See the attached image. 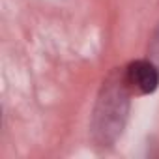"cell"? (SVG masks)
Instances as JSON below:
<instances>
[{"label":"cell","instance_id":"6da1fadb","mask_svg":"<svg viewBox=\"0 0 159 159\" xmlns=\"http://www.w3.org/2000/svg\"><path fill=\"white\" fill-rule=\"evenodd\" d=\"M129 111V94L125 77L107 81L94 112V139L101 146L112 144L122 135Z\"/></svg>","mask_w":159,"mask_h":159},{"label":"cell","instance_id":"7a4b0ae2","mask_svg":"<svg viewBox=\"0 0 159 159\" xmlns=\"http://www.w3.org/2000/svg\"><path fill=\"white\" fill-rule=\"evenodd\" d=\"M125 83L139 94H152L159 86V69L152 60H135L125 69Z\"/></svg>","mask_w":159,"mask_h":159},{"label":"cell","instance_id":"3957f363","mask_svg":"<svg viewBox=\"0 0 159 159\" xmlns=\"http://www.w3.org/2000/svg\"><path fill=\"white\" fill-rule=\"evenodd\" d=\"M148 54H150V60H152V62L157 66V69H159V25H157V28H155V32H153V36H152V39H150Z\"/></svg>","mask_w":159,"mask_h":159}]
</instances>
